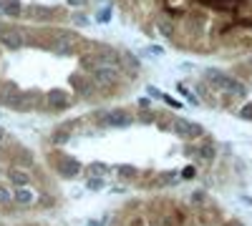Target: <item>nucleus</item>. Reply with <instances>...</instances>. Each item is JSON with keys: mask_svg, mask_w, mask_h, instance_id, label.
<instances>
[{"mask_svg": "<svg viewBox=\"0 0 252 226\" xmlns=\"http://www.w3.org/2000/svg\"><path fill=\"white\" fill-rule=\"evenodd\" d=\"M202 80H207V83L212 86L217 93L229 96V98H235V100H245V98L250 96V86L245 83L242 78L229 75V73H224V71H220V68H204Z\"/></svg>", "mask_w": 252, "mask_h": 226, "instance_id": "1", "label": "nucleus"}, {"mask_svg": "<svg viewBox=\"0 0 252 226\" xmlns=\"http://www.w3.org/2000/svg\"><path fill=\"white\" fill-rule=\"evenodd\" d=\"M48 38H51V53H56L58 58H71L76 53V48L83 43V38L78 30H68V28H46Z\"/></svg>", "mask_w": 252, "mask_h": 226, "instance_id": "2", "label": "nucleus"}, {"mask_svg": "<svg viewBox=\"0 0 252 226\" xmlns=\"http://www.w3.org/2000/svg\"><path fill=\"white\" fill-rule=\"evenodd\" d=\"M10 108L18 111V113H31V111H43L46 113V96H40L38 91H18Z\"/></svg>", "mask_w": 252, "mask_h": 226, "instance_id": "3", "label": "nucleus"}, {"mask_svg": "<svg viewBox=\"0 0 252 226\" xmlns=\"http://www.w3.org/2000/svg\"><path fill=\"white\" fill-rule=\"evenodd\" d=\"M48 161H51V166L56 169V174L61 178H76L83 171V163L73 156H66V153H51Z\"/></svg>", "mask_w": 252, "mask_h": 226, "instance_id": "4", "label": "nucleus"}, {"mask_svg": "<svg viewBox=\"0 0 252 226\" xmlns=\"http://www.w3.org/2000/svg\"><path fill=\"white\" fill-rule=\"evenodd\" d=\"M172 133H177L182 141L187 143H197L199 138H204V126L202 123H194L189 118H182V116H174V126H172Z\"/></svg>", "mask_w": 252, "mask_h": 226, "instance_id": "5", "label": "nucleus"}, {"mask_svg": "<svg viewBox=\"0 0 252 226\" xmlns=\"http://www.w3.org/2000/svg\"><path fill=\"white\" fill-rule=\"evenodd\" d=\"M134 123H136V113H131L129 108H109L101 128H129Z\"/></svg>", "mask_w": 252, "mask_h": 226, "instance_id": "6", "label": "nucleus"}, {"mask_svg": "<svg viewBox=\"0 0 252 226\" xmlns=\"http://www.w3.org/2000/svg\"><path fill=\"white\" fill-rule=\"evenodd\" d=\"M71 88L76 91V98H78V100H91V98L98 96V91H96V86H94L91 75L83 73V71H78V73L71 75Z\"/></svg>", "mask_w": 252, "mask_h": 226, "instance_id": "7", "label": "nucleus"}, {"mask_svg": "<svg viewBox=\"0 0 252 226\" xmlns=\"http://www.w3.org/2000/svg\"><path fill=\"white\" fill-rule=\"evenodd\" d=\"M76 103V98L68 93V91H61V88H53L46 93V113H58V111H66Z\"/></svg>", "mask_w": 252, "mask_h": 226, "instance_id": "8", "label": "nucleus"}, {"mask_svg": "<svg viewBox=\"0 0 252 226\" xmlns=\"http://www.w3.org/2000/svg\"><path fill=\"white\" fill-rule=\"evenodd\" d=\"M0 46L5 50H23L26 48V28L5 25L3 33H0Z\"/></svg>", "mask_w": 252, "mask_h": 226, "instance_id": "9", "label": "nucleus"}, {"mask_svg": "<svg viewBox=\"0 0 252 226\" xmlns=\"http://www.w3.org/2000/svg\"><path fill=\"white\" fill-rule=\"evenodd\" d=\"M152 28L161 35V38H166V40H172V43H177V33H179V23L174 18H169L166 13H157L154 15V23H152Z\"/></svg>", "mask_w": 252, "mask_h": 226, "instance_id": "10", "label": "nucleus"}, {"mask_svg": "<svg viewBox=\"0 0 252 226\" xmlns=\"http://www.w3.org/2000/svg\"><path fill=\"white\" fill-rule=\"evenodd\" d=\"M194 93H197V98L202 100L204 106H209V108H222V96L207 83V80H197V86H194Z\"/></svg>", "mask_w": 252, "mask_h": 226, "instance_id": "11", "label": "nucleus"}, {"mask_svg": "<svg viewBox=\"0 0 252 226\" xmlns=\"http://www.w3.org/2000/svg\"><path fill=\"white\" fill-rule=\"evenodd\" d=\"M197 153H194V161L197 163H204V166H209V163H215V158H217V143L209 138V136H204V138H199L197 143Z\"/></svg>", "mask_w": 252, "mask_h": 226, "instance_id": "12", "label": "nucleus"}, {"mask_svg": "<svg viewBox=\"0 0 252 226\" xmlns=\"http://www.w3.org/2000/svg\"><path fill=\"white\" fill-rule=\"evenodd\" d=\"M13 166L28 171V169L35 166V156L28 149H23V146H13Z\"/></svg>", "mask_w": 252, "mask_h": 226, "instance_id": "13", "label": "nucleus"}, {"mask_svg": "<svg viewBox=\"0 0 252 226\" xmlns=\"http://www.w3.org/2000/svg\"><path fill=\"white\" fill-rule=\"evenodd\" d=\"M5 178L13 183L15 189H23V186H31V181H33V174H28L26 169H8L5 171Z\"/></svg>", "mask_w": 252, "mask_h": 226, "instance_id": "14", "label": "nucleus"}, {"mask_svg": "<svg viewBox=\"0 0 252 226\" xmlns=\"http://www.w3.org/2000/svg\"><path fill=\"white\" fill-rule=\"evenodd\" d=\"M13 203L15 206H33L35 203V191H31V186H23V189H13Z\"/></svg>", "mask_w": 252, "mask_h": 226, "instance_id": "15", "label": "nucleus"}, {"mask_svg": "<svg viewBox=\"0 0 252 226\" xmlns=\"http://www.w3.org/2000/svg\"><path fill=\"white\" fill-rule=\"evenodd\" d=\"M15 96H18V86L13 83V80H0V106H8L10 108Z\"/></svg>", "mask_w": 252, "mask_h": 226, "instance_id": "16", "label": "nucleus"}, {"mask_svg": "<svg viewBox=\"0 0 252 226\" xmlns=\"http://www.w3.org/2000/svg\"><path fill=\"white\" fill-rule=\"evenodd\" d=\"M189 203H192V209H207L209 203H212V199H209V194L204 189H194V191H189Z\"/></svg>", "mask_w": 252, "mask_h": 226, "instance_id": "17", "label": "nucleus"}, {"mask_svg": "<svg viewBox=\"0 0 252 226\" xmlns=\"http://www.w3.org/2000/svg\"><path fill=\"white\" fill-rule=\"evenodd\" d=\"M111 171H116V176L124 178V181H136L139 178V169L131 166V163H119V166H114Z\"/></svg>", "mask_w": 252, "mask_h": 226, "instance_id": "18", "label": "nucleus"}, {"mask_svg": "<svg viewBox=\"0 0 252 226\" xmlns=\"http://www.w3.org/2000/svg\"><path fill=\"white\" fill-rule=\"evenodd\" d=\"M68 141H71L68 126H61V128H56V131L51 133V143H53V146H66Z\"/></svg>", "mask_w": 252, "mask_h": 226, "instance_id": "19", "label": "nucleus"}, {"mask_svg": "<svg viewBox=\"0 0 252 226\" xmlns=\"http://www.w3.org/2000/svg\"><path fill=\"white\" fill-rule=\"evenodd\" d=\"M157 116H159V111H154V108H141V111H136V123L152 126V123H157Z\"/></svg>", "mask_w": 252, "mask_h": 226, "instance_id": "20", "label": "nucleus"}, {"mask_svg": "<svg viewBox=\"0 0 252 226\" xmlns=\"http://www.w3.org/2000/svg\"><path fill=\"white\" fill-rule=\"evenodd\" d=\"M23 0H8L5 3V18H23Z\"/></svg>", "mask_w": 252, "mask_h": 226, "instance_id": "21", "label": "nucleus"}, {"mask_svg": "<svg viewBox=\"0 0 252 226\" xmlns=\"http://www.w3.org/2000/svg\"><path fill=\"white\" fill-rule=\"evenodd\" d=\"M154 126H157L159 131H172V126H174V116H172V113H166V111H159Z\"/></svg>", "mask_w": 252, "mask_h": 226, "instance_id": "22", "label": "nucleus"}, {"mask_svg": "<svg viewBox=\"0 0 252 226\" xmlns=\"http://www.w3.org/2000/svg\"><path fill=\"white\" fill-rule=\"evenodd\" d=\"M109 171H111V169H109L103 161H94V163H89V166H86V174H89V176H98V178H103Z\"/></svg>", "mask_w": 252, "mask_h": 226, "instance_id": "23", "label": "nucleus"}, {"mask_svg": "<svg viewBox=\"0 0 252 226\" xmlns=\"http://www.w3.org/2000/svg\"><path fill=\"white\" fill-rule=\"evenodd\" d=\"M8 206H13V189L0 183V209H8Z\"/></svg>", "mask_w": 252, "mask_h": 226, "instance_id": "24", "label": "nucleus"}, {"mask_svg": "<svg viewBox=\"0 0 252 226\" xmlns=\"http://www.w3.org/2000/svg\"><path fill=\"white\" fill-rule=\"evenodd\" d=\"M68 18L73 20V23H76L78 28H86V25L91 23V18H89V15H83L81 10H73V13H68Z\"/></svg>", "mask_w": 252, "mask_h": 226, "instance_id": "25", "label": "nucleus"}, {"mask_svg": "<svg viewBox=\"0 0 252 226\" xmlns=\"http://www.w3.org/2000/svg\"><path fill=\"white\" fill-rule=\"evenodd\" d=\"M103 186H106V181L98 178V176H89V178H86V189H89V191H101Z\"/></svg>", "mask_w": 252, "mask_h": 226, "instance_id": "26", "label": "nucleus"}, {"mask_svg": "<svg viewBox=\"0 0 252 226\" xmlns=\"http://www.w3.org/2000/svg\"><path fill=\"white\" fill-rule=\"evenodd\" d=\"M111 18H114V8L106 5V8H101V10L96 13V23H109Z\"/></svg>", "mask_w": 252, "mask_h": 226, "instance_id": "27", "label": "nucleus"}, {"mask_svg": "<svg viewBox=\"0 0 252 226\" xmlns=\"http://www.w3.org/2000/svg\"><path fill=\"white\" fill-rule=\"evenodd\" d=\"M235 116L242 118V121H252V103H242V106L235 111Z\"/></svg>", "mask_w": 252, "mask_h": 226, "instance_id": "28", "label": "nucleus"}, {"mask_svg": "<svg viewBox=\"0 0 252 226\" xmlns=\"http://www.w3.org/2000/svg\"><path fill=\"white\" fill-rule=\"evenodd\" d=\"M182 178H197V166H194V163H189V166H184L182 169Z\"/></svg>", "mask_w": 252, "mask_h": 226, "instance_id": "29", "label": "nucleus"}, {"mask_svg": "<svg viewBox=\"0 0 252 226\" xmlns=\"http://www.w3.org/2000/svg\"><path fill=\"white\" fill-rule=\"evenodd\" d=\"M161 100H164V103L169 106V108H177V111L182 108V100H177L174 96H166V93H164V98H161Z\"/></svg>", "mask_w": 252, "mask_h": 226, "instance_id": "30", "label": "nucleus"}, {"mask_svg": "<svg viewBox=\"0 0 252 226\" xmlns=\"http://www.w3.org/2000/svg\"><path fill=\"white\" fill-rule=\"evenodd\" d=\"M146 93H149V98H164V93L157 86H146Z\"/></svg>", "mask_w": 252, "mask_h": 226, "instance_id": "31", "label": "nucleus"}, {"mask_svg": "<svg viewBox=\"0 0 252 226\" xmlns=\"http://www.w3.org/2000/svg\"><path fill=\"white\" fill-rule=\"evenodd\" d=\"M146 53H149V55H157V58H161V55H164V48H161V46H149V48H146Z\"/></svg>", "mask_w": 252, "mask_h": 226, "instance_id": "32", "label": "nucleus"}, {"mask_svg": "<svg viewBox=\"0 0 252 226\" xmlns=\"http://www.w3.org/2000/svg\"><path fill=\"white\" fill-rule=\"evenodd\" d=\"M86 3H89V0H66V5H68V8H83Z\"/></svg>", "mask_w": 252, "mask_h": 226, "instance_id": "33", "label": "nucleus"}, {"mask_svg": "<svg viewBox=\"0 0 252 226\" xmlns=\"http://www.w3.org/2000/svg\"><path fill=\"white\" fill-rule=\"evenodd\" d=\"M222 226H245V224H242V221H237V219H227Z\"/></svg>", "mask_w": 252, "mask_h": 226, "instance_id": "34", "label": "nucleus"}, {"mask_svg": "<svg viewBox=\"0 0 252 226\" xmlns=\"http://www.w3.org/2000/svg\"><path fill=\"white\" fill-rule=\"evenodd\" d=\"M139 106L141 108H152V100L149 98H139Z\"/></svg>", "mask_w": 252, "mask_h": 226, "instance_id": "35", "label": "nucleus"}, {"mask_svg": "<svg viewBox=\"0 0 252 226\" xmlns=\"http://www.w3.org/2000/svg\"><path fill=\"white\" fill-rule=\"evenodd\" d=\"M179 68H182L184 73H192V71H194V66H192V63H182Z\"/></svg>", "mask_w": 252, "mask_h": 226, "instance_id": "36", "label": "nucleus"}, {"mask_svg": "<svg viewBox=\"0 0 252 226\" xmlns=\"http://www.w3.org/2000/svg\"><path fill=\"white\" fill-rule=\"evenodd\" d=\"M86 226H103V221H96V219H89Z\"/></svg>", "mask_w": 252, "mask_h": 226, "instance_id": "37", "label": "nucleus"}, {"mask_svg": "<svg viewBox=\"0 0 252 226\" xmlns=\"http://www.w3.org/2000/svg\"><path fill=\"white\" fill-rule=\"evenodd\" d=\"M5 3H8V0H0V18L5 15Z\"/></svg>", "mask_w": 252, "mask_h": 226, "instance_id": "38", "label": "nucleus"}, {"mask_svg": "<svg viewBox=\"0 0 252 226\" xmlns=\"http://www.w3.org/2000/svg\"><path fill=\"white\" fill-rule=\"evenodd\" d=\"M5 141V128H0V143Z\"/></svg>", "mask_w": 252, "mask_h": 226, "instance_id": "39", "label": "nucleus"}, {"mask_svg": "<svg viewBox=\"0 0 252 226\" xmlns=\"http://www.w3.org/2000/svg\"><path fill=\"white\" fill-rule=\"evenodd\" d=\"M250 33H252V30H250Z\"/></svg>", "mask_w": 252, "mask_h": 226, "instance_id": "40", "label": "nucleus"}]
</instances>
